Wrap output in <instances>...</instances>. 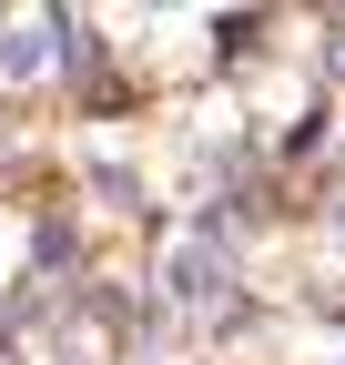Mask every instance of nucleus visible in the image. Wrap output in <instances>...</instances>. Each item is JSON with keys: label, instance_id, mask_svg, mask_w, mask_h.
<instances>
[{"label": "nucleus", "instance_id": "obj_1", "mask_svg": "<svg viewBox=\"0 0 345 365\" xmlns=\"http://www.w3.org/2000/svg\"><path fill=\"white\" fill-rule=\"evenodd\" d=\"M213 284H224V264H213V254H183V264H172V294H193V304H203Z\"/></svg>", "mask_w": 345, "mask_h": 365}, {"label": "nucleus", "instance_id": "obj_2", "mask_svg": "<svg viewBox=\"0 0 345 365\" xmlns=\"http://www.w3.org/2000/svg\"><path fill=\"white\" fill-rule=\"evenodd\" d=\"M335 71H345V51H335Z\"/></svg>", "mask_w": 345, "mask_h": 365}]
</instances>
